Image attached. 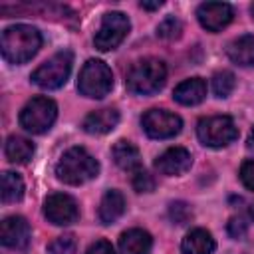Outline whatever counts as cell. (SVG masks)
<instances>
[{
  "mask_svg": "<svg viewBox=\"0 0 254 254\" xmlns=\"http://www.w3.org/2000/svg\"><path fill=\"white\" fill-rule=\"evenodd\" d=\"M0 48L6 62L20 65L30 62L38 54V50L42 48V34L30 24H16L2 32Z\"/></svg>",
  "mask_w": 254,
  "mask_h": 254,
  "instance_id": "1",
  "label": "cell"
},
{
  "mask_svg": "<svg viewBox=\"0 0 254 254\" xmlns=\"http://www.w3.org/2000/svg\"><path fill=\"white\" fill-rule=\"evenodd\" d=\"M99 175V163L97 159L87 153L83 147H71L67 149L58 165H56V177L65 185H83Z\"/></svg>",
  "mask_w": 254,
  "mask_h": 254,
  "instance_id": "2",
  "label": "cell"
},
{
  "mask_svg": "<svg viewBox=\"0 0 254 254\" xmlns=\"http://www.w3.org/2000/svg\"><path fill=\"white\" fill-rule=\"evenodd\" d=\"M167 81V65L157 58H145L133 64L127 73L125 85L135 95H153L163 89Z\"/></svg>",
  "mask_w": 254,
  "mask_h": 254,
  "instance_id": "3",
  "label": "cell"
},
{
  "mask_svg": "<svg viewBox=\"0 0 254 254\" xmlns=\"http://www.w3.org/2000/svg\"><path fill=\"white\" fill-rule=\"evenodd\" d=\"M113 87V71L101 60H87L77 77V89L89 99L105 97Z\"/></svg>",
  "mask_w": 254,
  "mask_h": 254,
  "instance_id": "4",
  "label": "cell"
},
{
  "mask_svg": "<svg viewBox=\"0 0 254 254\" xmlns=\"http://www.w3.org/2000/svg\"><path fill=\"white\" fill-rule=\"evenodd\" d=\"M58 117V105L44 95L32 97L20 111V125L32 133V135H42L46 133Z\"/></svg>",
  "mask_w": 254,
  "mask_h": 254,
  "instance_id": "5",
  "label": "cell"
},
{
  "mask_svg": "<svg viewBox=\"0 0 254 254\" xmlns=\"http://www.w3.org/2000/svg\"><path fill=\"white\" fill-rule=\"evenodd\" d=\"M196 137L204 147L220 149V147L230 145L238 137V127L228 115L202 117L196 125Z\"/></svg>",
  "mask_w": 254,
  "mask_h": 254,
  "instance_id": "6",
  "label": "cell"
},
{
  "mask_svg": "<svg viewBox=\"0 0 254 254\" xmlns=\"http://www.w3.org/2000/svg\"><path fill=\"white\" fill-rule=\"evenodd\" d=\"M71 64H73V56L69 50L58 52L32 73V81L42 89H58L67 81Z\"/></svg>",
  "mask_w": 254,
  "mask_h": 254,
  "instance_id": "7",
  "label": "cell"
},
{
  "mask_svg": "<svg viewBox=\"0 0 254 254\" xmlns=\"http://www.w3.org/2000/svg\"><path fill=\"white\" fill-rule=\"evenodd\" d=\"M131 22L123 12H107L101 18V26L93 36V44L99 52L115 50L129 34Z\"/></svg>",
  "mask_w": 254,
  "mask_h": 254,
  "instance_id": "8",
  "label": "cell"
},
{
  "mask_svg": "<svg viewBox=\"0 0 254 254\" xmlns=\"http://www.w3.org/2000/svg\"><path fill=\"white\" fill-rule=\"evenodd\" d=\"M141 127L151 139H171L181 133L183 119L167 109H149L141 117Z\"/></svg>",
  "mask_w": 254,
  "mask_h": 254,
  "instance_id": "9",
  "label": "cell"
},
{
  "mask_svg": "<svg viewBox=\"0 0 254 254\" xmlns=\"http://www.w3.org/2000/svg\"><path fill=\"white\" fill-rule=\"evenodd\" d=\"M44 216L56 226H67L79 218V208L69 194L54 192L44 200Z\"/></svg>",
  "mask_w": 254,
  "mask_h": 254,
  "instance_id": "10",
  "label": "cell"
},
{
  "mask_svg": "<svg viewBox=\"0 0 254 254\" xmlns=\"http://www.w3.org/2000/svg\"><path fill=\"white\" fill-rule=\"evenodd\" d=\"M32 240L30 224L24 216H8L0 224V242L12 250H26Z\"/></svg>",
  "mask_w": 254,
  "mask_h": 254,
  "instance_id": "11",
  "label": "cell"
},
{
  "mask_svg": "<svg viewBox=\"0 0 254 254\" xmlns=\"http://www.w3.org/2000/svg\"><path fill=\"white\" fill-rule=\"evenodd\" d=\"M196 18L204 30L220 32L222 28H226L232 22L234 10L226 2H204L196 8Z\"/></svg>",
  "mask_w": 254,
  "mask_h": 254,
  "instance_id": "12",
  "label": "cell"
},
{
  "mask_svg": "<svg viewBox=\"0 0 254 254\" xmlns=\"http://www.w3.org/2000/svg\"><path fill=\"white\" fill-rule=\"evenodd\" d=\"M190 165H192V157L185 147H171L165 153H161L155 161V169L167 177L183 175L190 169Z\"/></svg>",
  "mask_w": 254,
  "mask_h": 254,
  "instance_id": "13",
  "label": "cell"
},
{
  "mask_svg": "<svg viewBox=\"0 0 254 254\" xmlns=\"http://www.w3.org/2000/svg\"><path fill=\"white\" fill-rule=\"evenodd\" d=\"M117 123H119V111L113 107H103V109H95L89 115H85L81 127L89 135H105L113 131Z\"/></svg>",
  "mask_w": 254,
  "mask_h": 254,
  "instance_id": "14",
  "label": "cell"
},
{
  "mask_svg": "<svg viewBox=\"0 0 254 254\" xmlns=\"http://www.w3.org/2000/svg\"><path fill=\"white\" fill-rule=\"evenodd\" d=\"M173 97L181 105H198L206 97V81L202 77L185 79L175 87Z\"/></svg>",
  "mask_w": 254,
  "mask_h": 254,
  "instance_id": "15",
  "label": "cell"
},
{
  "mask_svg": "<svg viewBox=\"0 0 254 254\" xmlns=\"http://www.w3.org/2000/svg\"><path fill=\"white\" fill-rule=\"evenodd\" d=\"M153 248V238L143 228H129L119 236L121 254H149Z\"/></svg>",
  "mask_w": 254,
  "mask_h": 254,
  "instance_id": "16",
  "label": "cell"
},
{
  "mask_svg": "<svg viewBox=\"0 0 254 254\" xmlns=\"http://www.w3.org/2000/svg\"><path fill=\"white\" fill-rule=\"evenodd\" d=\"M125 206H127V204H125V196H123L117 189H109V190L103 194L101 202H99V210H97L99 220H101L103 224H113L115 220H119V218L123 216Z\"/></svg>",
  "mask_w": 254,
  "mask_h": 254,
  "instance_id": "17",
  "label": "cell"
},
{
  "mask_svg": "<svg viewBox=\"0 0 254 254\" xmlns=\"http://www.w3.org/2000/svg\"><path fill=\"white\" fill-rule=\"evenodd\" d=\"M216 248V242L212 234L204 228H192L187 232V236L181 242L183 254H212Z\"/></svg>",
  "mask_w": 254,
  "mask_h": 254,
  "instance_id": "18",
  "label": "cell"
},
{
  "mask_svg": "<svg viewBox=\"0 0 254 254\" xmlns=\"http://www.w3.org/2000/svg\"><path fill=\"white\" fill-rule=\"evenodd\" d=\"M226 54H228L230 62H234L236 65L254 67V36L252 34L238 36L236 40H232L228 44Z\"/></svg>",
  "mask_w": 254,
  "mask_h": 254,
  "instance_id": "19",
  "label": "cell"
},
{
  "mask_svg": "<svg viewBox=\"0 0 254 254\" xmlns=\"http://www.w3.org/2000/svg\"><path fill=\"white\" fill-rule=\"evenodd\" d=\"M111 155H113V161L119 169L123 171H139L141 169V155H139V149L131 143V141H117L113 147H111Z\"/></svg>",
  "mask_w": 254,
  "mask_h": 254,
  "instance_id": "20",
  "label": "cell"
},
{
  "mask_svg": "<svg viewBox=\"0 0 254 254\" xmlns=\"http://www.w3.org/2000/svg\"><path fill=\"white\" fill-rule=\"evenodd\" d=\"M34 143L26 137H20V135H10L6 139V145H4V153H6V159L10 163H18V165H24L32 159L34 155Z\"/></svg>",
  "mask_w": 254,
  "mask_h": 254,
  "instance_id": "21",
  "label": "cell"
},
{
  "mask_svg": "<svg viewBox=\"0 0 254 254\" xmlns=\"http://www.w3.org/2000/svg\"><path fill=\"white\" fill-rule=\"evenodd\" d=\"M24 196V181L18 173L6 171L2 175V202H18Z\"/></svg>",
  "mask_w": 254,
  "mask_h": 254,
  "instance_id": "22",
  "label": "cell"
},
{
  "mask_svg": "<svg viewBox=\"0 0 254 254\" xmlns=\"http://www.w3.org/2000/svg\"><path fill=\"white\" fill-rule=\"evenodd\" d=\"M236 87V77L232 71L222 69L212 75V91L216 97H228Z\"/></svg>",
  "mask_w": 254,
  "mask_h": 254,
  "instance_id": "23",
  "label": "cell"
},
{
  "mask_svg": "<svg viewBox=\"0 0 254 254\" xmlns=\"http://www.w3.org/2000/svg\"><path fill=\"white\" fill-rule=\"evenodd\" d=\"M75 248H77L75 236L73 234H62L48 246V254H75Z\"/></svg>",
  "mask_w": 254,
  "mask_h": 254,
  "instance_id": "24",
  "label": "cell"
},
{
  "mask_svg": "<svg viewBox=\"0 0 254 254\" xmlns=\"http://www.w3.org/2000/svg\"><path fill=\"white\" fill-rule=\"evenodd\" d=\"M181 32H183V24H181L175 16L165 18V20L157 26V36L163 38V40H175V38L181 36Z\"/></svg>",
  "mask_w": 254,
  "mask_h": 254,
  "instance_id": "25",
  "label": "cell"
},
{
  "mask_svg": "<svg viewBox=\"0 0 254 254\" xmlns=\"http://www.w3.org/2000/svg\"><path fill=\"white\" fill-rule=\"evenodd\" d=\"M131 185H133V189H135L137 192H151V190H155V179H153V175H151L149 171H145V169H139V171L133 173Z\"/></svg>",
  "mask_w": 254,
  "mask_h": 254,
  "instance_id": "26",
  "label": "cell"
},
{
  "mask_svg": "<svg viewBox=\"0 0 254 254\" xmlns=\"http://www.w3.org/2000/svg\"><path fill=\"white\" fill-rule=\"evenodd\" d=\"M169 216H171L173 222H177V224H185V222L192 216V212H190L189 204H185V202H173L171 208H169Z\"/></svg>",
  "mask_w": 254,
  "mask_h": 254,
  "instance_id": "27",
  "label": "cell"
},
{
  "mask_svg": "<svg viewBox=\"0 0 254 254\" xmlns=\"http://www.w3.org/2000/svg\"><path fill=\"white\" fill-rule=\"evenodd\" d=\"M240 181L248 190H254V159L244 161L240 167Z\"/></svg>",
  "mask_w": 254,
  "mask_h": 254,
  "instance_id": "28",
  "label": "cell"
},
{
  "mask_svg": "<svg viewBox=\"0 0 254 254\" xmlns=\"http://www.w3.org/2000/svg\"><path fill=\"white\" fill-rule=\"evenodd\" d=\"M246 228H248V224L242 218H230V222H228V234L232 238H242L246 234Z\"/></svg>",
  "mask_w": 254,
  "mask_h": 254,
  "instance_id": "29",
  "label": "cell"
},
{
  "mask_svg": "<svg viewBox=\"0 0 254 254\" xmlns=\"http://www.w3.org/2000/svg\"><path fill=\"white\" fill-rule=\"evenodd\" d=\"M85 254H115V250H113L111 242H107V240H95V242L87 248Z\"/></svg>",
  "mask_w": 254,
  "mask_h": 254,
  "instance_id": "30",
  "label": "cell"
},
{
  "mask_svg": "<svg viewBox=\"0 0 254 254\" xmlns=\"http://www.w3.org/2000/svg\"><path fill=\"white\" fill-rule=\"evenodd\" d=\"M139 6L145 8V10H159V8L163 6V2H161V0H157V2H141Z\"/></svg>",
  "mask_w": 254,
  "mask_h": 254,
  "instance_id": "31",
  "label": "cell"
},
{
  "mask_svg": "<svg viewBox=\"0 0 254 254\" xmlns=\"http://www.w3.org/2000/svg\"><path fill=\"white\" fill-rule=\"evenodd\" d=\"M246 147H248L250 151H254V127L250 129V135H248V139H246Z\"/></svg>",
  "mask_w": 254,
  "mask_h": 254,
  "instance_id": "32",
  "label": "cell"
},
{
  "mask_svg": "<svg viewBox=\"0 0 254 254\" xmlns=\"http://www.w3.org/2000/svg\"><path fill=\"white\" fill-rule=\"evenodd\" d=\"M250 14H252V18H254V4L250 6Z\"/></svg>",
  "mask_w": 254,
  "mask_h": 254,
  "instance_id": "33",
  "label": "cell"
},
{
  "mask_svg": "<svg viewBox=\"0 0 254 254\" xmlns=\"http://www.w3.org/2000/svg\"><path fill=\"white\" fill-rule=\"evenodd\" d=\"M250 214H252V218H254V204H252V208H250Z\"/></svg>",
  "mask_w": 254,
  "mask_h": 254,
  "instance_id": "34",
  "label": "cell"
}]
</instances>
